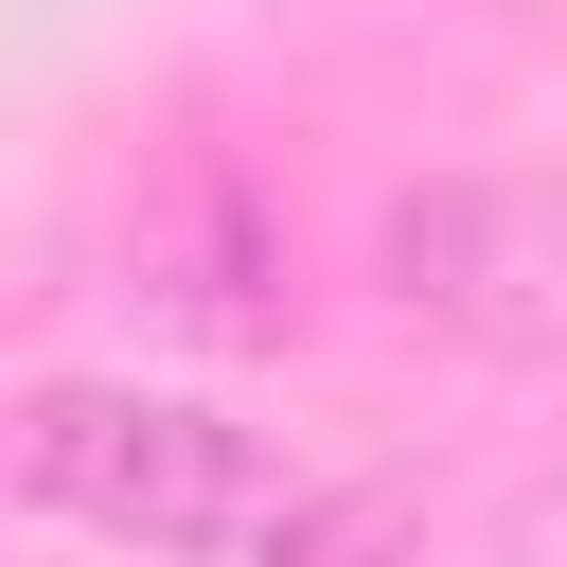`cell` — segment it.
Returning a JSON list of instances; mask_svg holds the SVG:
<instances>
[{
	"label": "cell",
	"instance_id": "obj_1",
	"mask_svg": "<svg viewBox=\"0 0 567 567\" xmlns=\"http://www.w3.org/2000/svg\"><path fill=\"white\" fill-rule=\"evenodd\" d=\"M0 514L106 532L142 567H266L301 532V496L248 461V425H213L177 390H35L0 425Z\"/></svg>",
	"mask_w": 567,
	"mask_h": 567
}]
</instances>
